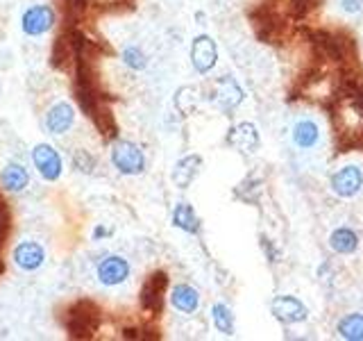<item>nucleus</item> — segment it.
Listing matches in <instances>:
<instances>
[{"label":"nucleus","instance_id":"5","mask_svg":"<svg viewBox=\"0 0 363 341\" xmlns=\"http://www.w3.org/2000/svg\"><path fill=\"white\" fill-rule=\"evenodd\" d=\"M57 23V11L50 5H32L23 11L21 16V30L28 37H41V34L50 32Z\"/></svg>","mask_w":363,"mask_h":341},{"label":"nucleus","instance_id":"20","mask_svg":"<svg viewBox=\"0 0 363 341\" xmlns=\"http://www.w3.org/2000/svg\"><path fill=\"white\" fill-rule=\"evenodd\" d=\"M293 144L300 148V151H311L313 146H318L320 141V128L309 121V119H302L293 125Z\"/></svg>","mask_w":363,"mask_h":341},{"label":"nucleus","instance_id":"10","mask_svg":"<svg viewBox=\"0 0 363 341\" xmlns=\"http://www.w3.org/2000/svg\"><path fill=\"white\" fill-rule=\"evenodd\" d=\"M130 273H132V266L123 255L102 257L96 269V276H98L100 284H105V287H118V284H123L130 278Z\"/></svg>","mask_w":363,"mask_h":341},{"label":"nucleus","instance_id":"25","mask_svg":"<svg viewBox=\"0 0 363 341\" xmlns=\"http://www.w3.org/2000/svg\"><path fill=\"white\" fill-rule=\"evenodd\" d=\"M340 9H343L345 14L354 16L363 9V0H340Z\"/></svg>","mask_w":363,"mask_h":341},{"label":"nucleus","instance_id":"19","mask_svg":"<svg viewBox=\"0 0 363 341\" xmlns=\"http://www.w3.org/2000/svg\"><path fill=\"white\" fill-rule=\"evenodd\" d=\"M173 225L177 227V230L186 232V234H200L202 230V223L198 219L196 210H193L191 202H177L175 210H173Z\"/></svg>","mask_w":363,"mask_h":341},{"label":"nucleus","instance_id":"16","mask_svg":"<svg viewBox=\"0 0 363 341\" xmlns=\"http://www.w3.org/2000/svg\"><path fill=\"white\" fill-rule=\"evenodd\" d=\"M170 305L175 307L179 314H193L198 312L200 307V291L193 287V284H175L173 291H170Z\"/></svg>","mask_w":363,"mask_h":341},{"label":"nucleus","instance_id":"2","mask_svg":"<svg viewBox=\"0 0 363 341\" xmlns=\"http://www.w3.org/2000/svg\"><path fill=\"white\" fill-rule=\"evenodd\" d=\"M111 164L123 175H141L145 170V153L139 144L128 139H116L111 144Z\"/></svg>","mask_w":363,"mask_h":341},{"label":"nucleus","instance_id":"8","mask_svg":"<svg viewBox=\"0 0 363 341\" xmlns=\"http://www.w3.org/2000/svg\"><path fill=\"white\" fill-rule=\"evenodd\" d=\"M329 187L338 198H354L363 189V170L357 164L340 166L336 173L329 178Z\"/></svg>","mask_w":363,"mask_h":341},{"label":"nucleus","instance_id":"22","mask_svg":"<svg viewBox=\"0 0 363 341\" xmlns=\"http://www.w3.org/2000/svg\"><path fill=\"white\" fill-rule=\"evenodd\" d=\"M211 321H213V328L218 330L220 335H227L232 337L234 330H236V318L232 314V310L227 307L225 303H216L211 307Z\"/></svg>","mask_w":363,"mask_h":341},{"label":"nucleus","instance_id":"7","mask_svg":"<svg viewBox=\"0 0 363 341\" xmlns=\"http://www.w3.org/2000/svg\"><path fill=\"white\" fill-rule=\"evenodd\" d=\"M191 64L196 73L207 75L211 73L216 64H218V45L209 37V34H198L191 43Z\"/></svg>","mask_w":363,"mask_h":341},{"label":"nucleus","instance_id":"12","mask_svg":"<svg viewBox=\"0 0 363 341\" xmlns=\"http://www.w3.org/2000/svg\"><path fill=\"white\" fill-rule=\"evenodd\" d=\"M75 123V109L71 102H55L43 114V128L48 134H66Z\"/></svg>","mask_w":363,"mask_h":341},{"label":"nucleus","instance_id":"11","mask_svg":"<svg viewBox=\"0 0 363 341\" xmlns=\"http://www.w3.org/2000/svg\"><path fill=\"white\" fill-rule=\"evenodd\" d=\"M270 312L284 325L304 323L306 318H309V310H306V305L300 298H295V296H277V298H272Z\"/></svg>","mask_w":363,"mask_h":341},{"label":"nucleus","instance_id":"6","mask_svg":"<svg viewBox=\"0 0 363 341\" xmlns=\"http://www.w3.org/2000/svg\"><path fill=\"white\" fill-rule=\"evenodd\" d=\"M166 291H168V273L155 271L141 287V307L147 314H159L164 310Z\"/></svg>","mask_w":363,"mask_h":341},{"label":"nucleus","instance_id":"18","mask_svg":"<svg viewBox=\"0 0 363 341\" xmlns=\"http://www.w3.org/2000/svg\"><path fill=\"white\" fill-rule=\"evenodd\" d=\"M359 244H361V239L357 230H352V227H345V225L336 227V230L329 234V248L338 255H354L359 250Z\"/></svg>","mask_w":363,"mask_h":341},{"label":"nucleus","instance_id":"9","mask_svg":"<svg viewBox=\"0 0 363 341\" xmlns=\"http://www.w3.org/2000/svg\"><path fill=\"white\" fill-rule=\"evenodd\" d=\"M225 144L234 148L236 153H243V155H255L261 146V136H259V130L255 123L250 121H243L234 125V128L227 132L225 136Z\"/></svg>","mask_w":363,"mask_h":341},{"label":"nucleus","instance_id":"4","mask_svg":"<svg viewBox=\"0 0 363 341\" xmlns=\"http://www.w3.org/2000/svg\"><path fill=\"white\" fill-rule=\"evenodd\" d=\"M32 164L45 182H57L64 173V159L50 144H37L32 148Z\"/></svg>","mask_w":363,"mask_h":341},{"label":"nucleus","instance_id":"3","mask_svg":"<svg viewBox=\"0 0 363 341\" xmlns=\"http://www.w3.org/2000/svg\"><path fill=\"white\" fill-rule=\"evenodd\" d=\"M209 98H211V102H216V107H218L225 117H232V112L243 102L245 91L241 89V85H238L232 75H220L211 85Z\"/></svg>","mask_w":363,"mask_h":341},{"label":"nucleus","instance_id":"1","mask_svg":"<svg viewBox=\"0 0 363 341\" xmlns=\"http://www.w3.org/2000/svg\"><path fill=\"white\" fill-rule=\"evenodd\" d=\"M100 310L96 303L91 301H77L75 305L68 307V314L64 316V325L75 339L91 337L98 330Z\"/></svg>","mask_w":363,"mask_h":341},{"label":"nucleus","instance_id":"15","mask_svg":"<svg viewBox=\"0 0 363 341\" xmlns=\"http://www.w3.org/2000/svg\"><path fill=\"white\" fill-rule=\"evenodd\" d=\"M0 187L9 193H21L30 187V170L18 164V162H9L0 170Z\"/></svg>","mask_w":363,"mask_h":341},{"label":"nucleus","instance_id":"21","mask_svg":"<svg viewBox=\"0 0 363 341\" xmlns=\"http://www.w3.org/2000/svg\"><path fill=\"white\" fill-rule=\"evenodd\" d=\"M336 332L345 341H363V314L361 312L345 314L336 323Z\"/></svg>","mask_w":363,"mask_h":341},{"label":"nucleus","instance_id":"26","mask_svg":"<svg viewBox=\"0 0 363 341\" xmlns=\"http://www.w3.org/2000/svg\"><path fill=\"white\" fill-rule=\"evenodd\" d=\"M113 230H107L105 225H96V230H94V239L96 242H100V239H105V237H109Z\"/></svg>","mask_w":363,"mask_h":341},{"label":"nucleus","instance_id":"13","mask_svg":"<svg viewBox=\"0 0 363 341\" xmlns=\"http://www.w3.org/2000/svg\"><path fill=\"white\" fill-rule=\"evenodd\" d=\"M11 259L21 271H37L45 261V248L39 242H21L14 250H11Z\"/></svg>","mask_w":363,"mask_h":341},{"label":"nucleus","instance_id":"23","mask_svg":"<svg viewBox=\"0 0 363 341\" xmlns=\"http://www.w3.org/2000/svg\"><path fill=\"white\" fill-rule=\"evenodd\" d=\"M121 60L125 66L132 68V71H143V68H147V55L139 48V45H128V48H123Z\"/></svg>","mask_w":363,"mask_h":341},{"label":"nucleus","instance_id":"14","mask_svg":"<svg viewBox=\"0 0 363 341\" xmlns=\"http://www.w3.org/2000/svg\"><path fill=\"white\" fill-rule=\"evenodd\" d=\"M204 166V159L196 153L184 155L182 159H177L173 166V173H170V180L177 189H189L193 185V180L200 175V170Z\"/></svg>","mask_w":363,"mask_h":341},{"label":"nucleus","instance_id":"17","mask_svg":"<svg viewBox=\"0 0 363 341\" xmlns=\"http://www.w3.org/2000/svg\"><path fill=\"white\" fill-rule=\"evenodd\" d=\"M202 100H204V91L198 85L179 87L175 91V98H173L175 109L182 114V117H191V114H196L202 105Z\"/></svg>","mask_w":363,"mask_h":341},{"label":"nucleus","instance_id":"24","mask_svg":"<svg viewBox=\"0 0 363 341\" xmlns=\"http://www.w3.org/2000/svg\"><path fill=\"white\" fill-rule=\"evenodd\" d=\"M71 164H73L75 170H79V173L91 175L96 170V166H98V159L89 151H84V148H77V151L71 153Z\"/></svg>","mask_w":363,"mask_h":341}]
</instances>
